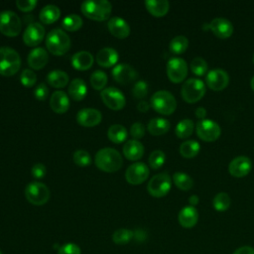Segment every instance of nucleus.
<instances>
[{
    "instance_id": "obj_1",
    "label": "nucleus",
    "mask_w": 254,
    "mask_h": 254,
    "mask_svg": "<svg viewBox=\"0 0 254 254\" xmlns=\"http://www.w3.org/2000/svg\"><path fill=\"white\" fill-rule=\"evenodd\" d=\"M95 166L102 172L114 173L123 166V159L121 154L113 148H102L94 157Z\"/></svg>"
},
{
    "instance_id": "obj_2",
    "label": "nucleus",
    "mask_w": 254,
    "mask_h": 254,
    "mask_svg": "<svg viewBox=\"0 0 254 254\" xmlns=\"http://www.w3.org/2000/svg\"><path fill=\"white\" fill-rule=\"evenodd\" d=\"M81 13L93 21H105L112 12V5L107 0H88L80 5Z\"/></svg>"
},
{
    "instance_id": "obj_3",
    "label": "nucleus",
    "mask_w": 254,
    "mask_h": 254,
    "mask_svg": "<svg viewBox=\"0 0 254 254\" xmlns=\"http://www.w3.org/2000/svg\"><path fill=\"white\" fill-rule=\"evenodd\" d=\"M70 39L62 29H54L46 37V47L54 56H64L70 49Z\"/></svg>"
},
{
    "instance_id": "obj_4",
    "label": "nucleus",
    "mask_w": 254,
    "mask_h": 254,
    "mask_svg": "<svg viewBox=\"0 0 254 254\" xmlns=\"http://www.w3.org/2000/svg\"><path fill=\"white\" fill-rule=\"evenodd\" d=\"M21 67V58L12 48H0V74L11 76L18 72Z\"/></svg>"
},
{
    "instance_id": "obj_5",
    "label": "nucleus",
    "mask_w": 254,
    "mask_h": 254,
    "mask_svg": "<svg viewBox=\"0 0 254 254\" xmlns=\"http://www.w3.org/2000/svg\"><path fill=\"white\" fill-rule=\"evenodd\" d=\"M151 106L160 114L171 115L177 108V101L171 92L159 90L152 95Z\"/></svg>"
},
{
    "instance_id": "obj_6",
    "label": "nucleus",
    "mask_w": 254,
    "mask_h": 254,
    "mask_svg": "<svg viewBox=\"0 0 254 254\" xmlns=\"http://www.w3.org/2000/svg\"><path fill=\"white\" fill-rule=\"evenodd\" d=\"M205 93V85L203 81L197 78L187 79L181 89L183 99L188 103H194L200 100Z\"/></svg>"
},
{
    "instance_id": "obj_7",
    "label": "nucleus",
    "mask_w": 254,
    "mask_h": 254,
    "mask_svg": "<svg viewBox=\"0 0 254 254\" xmlns=\"http://www.w3.org/2000/svg\"><path fill=\"white\" fill-rule=\"evenodd\" d=\"M51 192L49 188L40 182H31L25 189L27 200L34 205H43L48 202Z\"/></svg>"
},
{
    "instance_id": "obj_8",
    "label": "nucleus",
    "mask_w": 254,
    "mask_h": 254,
    "mask_svg": "<svg viewBox=\"0 0 254 254\" xmlns=\"http://www.w3.org/2000/svg\"><path fill=\"white\" fill-rule=\"evenodd\" d=\"M22 22L20 17L13 11L0 13V33L7 37H16L20 34Z\"/></svg>"
},
{
    "instance_id": "obj_9",
    "label": "nucleus",
    "mask_w": 254,
    "mask_h": 254,
    "mask_svg": "<svg viewBox=\"0 0 254 254\" xmlns=\"http://www.w3.org/2000/svg\"><path fill=\"white\" fill-rule=\"evenodd\" d=\"M172 181L167 173L155 175L147 185L148 192L154 197L165 196L171 190Z\"/></svg>"
},
{
    "instance_id": "obj_10",
    "label": "nucleus",
    "mask_w": 254,
    "mask_h": 254,
    "mask_svg": "<svg viewBox=\"0 0 254 254\" xmlns=\"http://www.w3.org/2000/svg\"><path fill=\"white\" fill-rule=\"evenodd\" d=\"M196 135L203 141L213 142L220 136L221 130L217 123L208 119L199 120L195 126Z\"/></svg>"
},
{
    "instance_id": "obj_11",
    "label": "nucleus",
    "mask_w": 254,
    "mask_h": 254,
    "mask_svg": "<svg viewBox=\"0 0 254 254\" xmlns=\"http://www.w3.org/2000/svg\"><path fill=\"white\" fill-rule=\"evenodd\" d=\"M103 103L111 110H121L126 104V98L122 91L116 87L104 88L100 93Z\"/></svg>"
},
{
    "instance_id": "obj_12",
    "label": "nucleus",
    "mask_w": 254,
    "mask_h": 254,
    "mask_svg": "<svg viewBox=\"0 0 254 254\" xmlns=\"http://www.w3.org/2000/svg\"><path fill=\"white\" fill-rule=\"evenodd\" d=\"M167 74L172 82H182L188 74V64L186 61L181 58L171 59L167 64Z\"/></svg>"
},
{
    "instance_id": "obj_13",
    "label": "nucleus",
    "mask_w": 254,
    "mask_h": 254,
    "mask_svg": "<svg viewBox=\"0 0 254 254\" xmlns=\"http://www.w3.org/2000/svg\"><path fill=\"white\" fill-rule=\"evenodd\" d=\"M202 30H210L217 38L227 39L233 33V26L227 19L214 18L210 23H204Z\"/></svg>"
},
{
    "instance_id": "obj_14",
    "label": "nucleus",
    "mask_w": 254,
    "mask_h": 254,
    "mask_svg": "<svg viewBox=\"0 0 254 254\" xmlns=\"http://www.w3.org/2000/svg\"><path fill=\"white\" fill-rule=\"evenodd\" d=\"M149 173L150 170L146 164L142 162H136L127 168L125 172V178L130 185H141L148 179Z\"/></svg>"
},
{
    "instance_id": "obj_15",
    "label": "nucleus",
    "mask_w": 254,
    "mask_h": 254,
    "mask_svg": "<svg viewBox=\"0 0 254 254\" xmlns=\"http://www.w3.org/2000/svg\"><path fill=\"white\" fill-rule=\"evenodd\" d=\"M111 73L114 80L120 84L131 83L138 77L136 69L128 64H116L113 67Z\"/></svg>"
},
{
    "instance_id": "obj_16",
    "label": "nucleus",
    "mask_w": 254,
    "mask_h": 254,
    "mask_svg": "<svg viewBox=\"0 0 254 254\" xmlns=\"http://www.w3.org/2000/svg\"><path fill=\"white\" fill-rule=\"evenodd\" d=\"M206 85L214 91H220L224 89L229 83L228 73L220 68L211 69L207 72L205 77Z\"/></svg>"
},
{
    "instance_id": "obj_17",
    "label": "nucleus",
    "mask_w": 254,
    "mask_h": 254,
    "mask_svg": "<svg viewBox=\"0 0 254 254\" xmlns=\"http://www.w3.org/2000/svg\"><path fill=\"white\" fill-rule=\"evenodd\" d=\"M45 37V28L40 23H31L23 33V41L28 47H36L41 44Z\"/></svg>"
},
{
    "instance_id": "obj_18",
    "label": "nucleus",
    "mask_w": 254,
    "mask_h": 254,
    "mask_svg": "<svg viewBox=\"0 0 254 254\" xmlns=\"http://www.w3.org/2000/svg\"><path fill=\"white\" fill-rule=\"evenodd\" d=\"M252 169V162L246 156L235 157L228 165V172L232 177L243 178L247 176Z\"/></svg>"
},
{
    "instance_id": "obj_19",
    "label": "nucleus",
    "mask_w": 254,
    "mask_h": 254,
    "mask_svg": "<svg viewBox=\"0 0 254 254\" xmlns=\"http://www.w3.org/2000/svg\"><path fill=\"white\" fill-rule=\"evenodd\" d=\"M102 120L100 111L94 108H82L76 114V121L83 127H94Z\"/></svg>"
},
{
    "instance_id": "obj_20",
    "label": "nucleus",
    "mask_w": 254,
    "mask_h": 254,
    "mask_svg": "<svg viewBox=\"0 0 254 254\" xmlns=\"http://www.w3.org/2000/svg\"><path fill=\"white\" fill-rule=\"evenodd\" d=\"M108 31L117 39H125L130 34V27L128 23L120 17H112L107 23Z\"/></svg>"
},
{
    "instance_id": "obj_21",
    "label": "nucleus",
    "mask_w": 254,
    "mask_h": 254,
    "mask_svg": "<svg viewBox=\"0 0 254 254\" xmlns=\"http://www.w3.org/2000/svg\"><path fill=\"white\" fill-rule=\"evenodd\" d=\"M50 107L55 113H65L69 108V98L67 94L62 90L53 92L50 98Z\"/></svg>"
},
{
    "instance_id": "obj_22",
    "label": "nucleus",
    "mask_w": 254,
    "mask_h": 254,
    "mask_svg": "<svg viewBox=\"0 0 254 254\" xmlns=\"http://www.w3.org/2000/svg\"><path fill=\"white\" fill-rule=\"evenodd\" d=\"M48 61L49 54L44 48H35L28 56V64L36 70L42 69L48 64Z\"/></svg>"
},
{
    "instance_id": "obj_23",
    "label": "nucleus",
    "mask_w": 254,
    "mask_h": 254,
    "mask_svg": "<svg viewBox=\"0 0 254 254\" xmlns=\"http://www.w3.org/2000/svg\"><path fill=\"white\" fill-rule=\"evenodd\" d=\"M123 155L129 161H138L144 155V146L138 140H129L123 145Z\"/></svg>"
},
{
    "instance_id": "obj_24",
    "label": "nucleus",
    "mask_w": 254,
    "mask_h": 254,
    "mask_svg": "<svg viewBox=\"0 0 254 254\" xmlns=\"http://www.w3.org/2000/svg\"><path fill=\"white\" fill-rule=\"evenodd\" d=\"M118 53L112 48H103L96 54V63L102 67H111L118 62Z\"/></svg>"
},
{
    "instance_id": "obj_25",
    "label": "nucleus",
    "mask_w": 254,
    "mask_h": 254,
    "mask_svg": "<svg viewBox=\"0 0 254 254\" xmlns=\"http://www.w3.org/2000/svg\"><path fill=\"white\" fill-rule=\"evenodd\" d=\"M180 224L185 228L193 227L198 220V212L194 206L188 205L181 209L178 216Z\"/></svg>"
},
{
    "instance_id": "obj_26",
    "label": "nucleus",
    "mask_w": 254,
    "mask_h": 254,
    "mask_svg": "<svg viewBox=\"0 0 254 254\" xmlns=\"http://www.w3.org/2000/svg\"><path fill=\"white\" fill-rule=\"evenodd\" d=\"M93 56L86 51H80L75 53L71 58V64L73 68L77 70H87L93 64Z\"/></svg>"
},
{
    "instance_id": "obj_27",
    "label": "nucleus",
    "mask_w": 254,
    "mask_h": 254,
    "mask_svg": "<svg viewBox=\"0 0 254 254\" xmlns=\"http://www.w3.org/2000/svg\"><path fill=\"white\" fill-rule=\"evenodd\" d=\"M147 11L154 17H164L170 8V4L167 0H147L145 1Z\"/></svg>"
},
{
    "instance_id": "obj_28",
    "label": "nucleus",
    "mask_w": 254,
    "mask_h": 254,
    "mask_svg": "<svg viewBox=\"0 0 254 254\" xmlns=\"http://www.w3.org/2000/svg\"><path fill=\"white\" fill-rule=\"evenodd\" d=\"M67 92L71 99L75 101H80L85 97L87 93V87L85 82L81 78H74L70 81Z\"/></svg>"
},
{
    "instance_id": "obj_29",
    "label": "nucleus",
    "mask_w": 254,
    "mask_h": 254,
    "mask_svg": "<svg viewBox=\"0 0 254 254\" xmlns=\"http://www.w3.org/2000/svg\"><path fill=\"white\" fill-rule=\"evenodd\" d=\"M170 127H171L170 121L161 117H156L151 119L147 125V129L149 133L153 136L164 135L169 131Z\"/></svg>"
},
{
    "instance_id": "obj_30",
    "label": "nucleus",
    "mask_w": 254,
    "mask_h": 254,
    "mask_svg": "<svg viewBox=\"0 0 254 254\" xmlns=\"http://www.w3.org/2000/svg\"><path fill=\"white\" fill-rule=\"evenodd\" d=\"M60 16H61L60 8L58 6L52 5V4H49V5H46L45 7H43L39 14L40 21L46 25H51V24L57 22L60 19Z\"/></svg>"
},
{
    "instance_id": "obj_31",
    "label": "nucleus",
    "mask_w": 254,
    "mask_h": 254,
    "mask_svg": "<svg viewBox=\"0 0 254 254\" xmlns=\"http://www.w3.org/2000/svg\"><path fill=\"white\" fill-rule=\"evenodd\" d=\"M68 80H69V78H68L67 73L63 70H60V69L52 70L47 75V81L49 82L50 85H52L55 88L65 87L68 83Z\"/></svg>"
},
{
    "instance_id": "obj_32",
    "label": "nucleus",
    "mask_w": 254,
    "mask_h": 254,
    "mask_svg": "<svg viewBox=\"0 0 254 254\" xmlns=\"http://www.w3.org/2000/svg\"><path fill=\"white\" fill-rule=\"evenodd\" d=\"M107 137L114 144H121L127 138V130L123 125L113 124L107 130Z\"/></svg>"
},
{
    "instance_id": "obj_33",
    "label": "nucleus",
    "mask_w": 254,
    "mask_h": 254,
    "mask_svg": "<svg viewBox=\"0 0 254 254\" xmlns=\"http://www.w3.org/2000/svg\"><path fill=\"white\" fill-rule=\"evenodd\" d=\"M199 149L200 146L195 140H188L180 146V154L186 159H190L198 154Z\"/></svg>"
},
{
    "instance_id": "obj_34",
    "label": "nucleus",
    "mask_w": 254,
    "mask_h": 254,
    "mask_svg": "<svg viewBox=\"0 0 254 254\" xmlns=\"http://www.w3.org/2000/svg\"><path fill=\"white\" fill-rule=\"evenodd\" d=\"M82 24L83 22L81 17L76 14H70L64 18V20L62 21L63 28L68 32H75L79 30L82 27Z\"/></svg>"
},
{
    "instance_id": "obj_35",
    "label": "nucleus",
    "mask_w": 254,
    "mask_h": 254,
    "mask_svg": "<svg viewBox=\"0 0 254 254\" xmlns=\"http://www.w3.org/2000/svg\"><path fill=\"white\" fill-rule=\"evenodd\" d=\"M173 181L178 189L182 190H189L193 186V180L186 173L177 172L173 176Z\"/></svg>"
},
{
    "instance_id": "obj_36",
    "label": "nucleus",
    "mask_w": 254,
    "mask_h": 254,
    "mask_svg": "<svg viewBox=\"0 0 254 254\" xmlns=\"http://www.w3.org/2000/svg\"><path fill=\"white\" fill-rule=\"evenodd\" d=\"M193 122L190 119H184L180 121L176 126V135L181 139H186L192 134L193 131Z\"/></svg>"
},
{
    "instance_id": "obj_37",
    "label": "nucleus",
    "mask_w": 254,
    "mask_h": 254,
    "mask_svg": "<svg viewBox=\"0 0 254 254\" xmlns=\"http://www.w3.org/2000/svg\"><path fill=\"white\" fill-rule=\"evenodd\" d=\"M108 81L107 74L103 70H95L90 75V84L95 90H103Z\"/></svg>"
},
{
    "instance_id": "obj_38",
    "label": "nucleus",
    "mask_w": 254,
    "mask_h": 254,
    "mask_svg": "<svg viewBox=\"0 0 254 254\" xmlns=\"http://www.w3.org/2000/svg\"><path fill=\"white\" fill-rule=\"evenodd\" d=\"M189 40L185 36H177L170 42V51L175 55H181L187 51Z\"/></svg>"
},
{
    "instance_id": "obj_39",
    "label": "nucleus",
    "mask_w": 254,
    "mask_h": 254,
    "mask_svg": "<svg viewBox=\"0 0 254 254\" xmlns=\"http://www.w3.org/2000/svg\"><path fill=\"white\" fill-rule=\"evenodd\" d=\"M230 196L226 192H219L212 199V206L217 211L227 210L230 206Z\"/></svg>"
},
{
    "instance_id": "obj_40",
    "label": "nucleus",
    "mask_w": 254,
    "mask_h": 254,
    "mask_svg": "<svg viewBox=\"0 0 254 254\" xmlns=\"http://www.w3.org/2000/svg\"><path fill=\"white\" fill-rule=\"evenodd\" d=\"M133 231L126 229V228H120L117 229L113 234H112V240L115 244L123 245L127 244L132 238H133Z\"/></svg>"
},
{
    "instance_id": "obj_41",
    "label": "nucleus",
    "mask_w": 254,
    "mask_h": 254,
    "mask_svg": "<svg viewBox=\"0 0 254 254\" xmlns=\"http://www.w3.org/2000/svg\"><path fill=\"white\" fill-rule=\"evenodd\" d=\"M165 160H166L165 153L161 150H155L150 154L148 162H149V166L153 170H158L164 165Z\"/></svg>"
},
{
    "instance_id": "obj_42",
    "label": "nucleus",
    "mask_w": 254,
    "mask_h": 254,
    "mask_svg": "<svg viewBox=\"0 0 254 254\" xmlns=\"http://www.w3.org/2000/svg\"><path fill=\"white\" fill-rule=\"evenodd\" d=\"M73 162L75 165H77L78 167H87L90 165L91 163V157L89 155L88 152H86L85 150H77L73 153L72 156Z\"/></svg>"
},
{
    "instance_id": "obj_43",
    "label": "nucleus",
    "mask_w": 254,
    "mask_h": 254,
    "mask_svg": "<svg viewBox=\"0 0 254 254\" xmlns=\"http://www.w3.org/2000/svg\"><path fill=\"white\" fill-rule=\"evenodd\" d=\"M190 69L195 75H204L207 71V64L202 58L196 57L190 63Z\"/></svg>"
},
{
    "instance_id": "obj_44",
    "label": "nucleus",
    "mask_w": 254,
    "mask_h": 254,
    "mask_svg": "<svg viewBox=\"0 0 254 254\" xmlns=\"http://www.w3.org/2000/svg\"><path fill=\"white\" fill-rule=\"evenodd\" d=\"M20 81L25 87H32L37 81V74L32 69H24L20 74Z\"/></svg>"
},
{
    "instance_id": "obj_45",
    "label": "nucleus",
    "mask_w": 254,
    "mask_h": 254,
    "mask_svg": "<svg viewBox=\"0 0 254 254\" xmlns=\"http://www.w3.org/2000/svg\"><path fill=\"white\" fill-rule=\"evenodd\" d=\"M132 93L134 95V97L142 99L144 97L147 96L148 94V84L147 82H145L144 80H139L137 81L133 88H132Z\"/></svg>"
},
{
    "instance_id": "obj_46",
    "label": "nucleus",
    "mask_w": 254,
    "mask_h": 254,
    "mask_svg": "<svg viewBox=\"0 0 254 254\" xmlns=\"http://www.w3.org/2000/svg\"><path fill=\"white\" fill-rule=\"evenodd\" d=\"M130 134L134 140H139L145 135V126L140 122H135L130 128Z\"/></svg>"
},
{
    "instance_id": "obj_47",
    "label": "nucleus",
    "mask_w": 254,
    "mask_h": 254,
    "mask_svg": "<svg viewBox=\"0 0 254 254\" xmlns=\"http://www.w3.org/2000/svg\"><path fill=\"white\" fill-rule=\"evenodd\" d=\"M58 254H81L80 248L74 243H66L58 249Z\"/></svg>"
},
{
    "instance_id": "obj_48",
    "label": "nucleus",
    "mask_w": 254,
    "mask_h": 254,
    "mask_svg": "<svg viewBox=\"0 0 254 254\" xmlns=\"http://www.w3.org/2000/svg\"><path fill=\"white\" fill-rule=\"evenodd\" d=\"M17 8L22 12H30L35 9L37 6L36 0H17L16 1Z\"/></svg>"
},
{
    "instance_id": "obj_49",
    "label": "nucleus",
    "mask_w": 254,
    "mask_h": 254,
    "mask_svg": "<svg viewBox=\"0 0 254 254\" xmlns=\"http://www.w3.org/2000/svg\"><path fill=\"white\" fill-rule=\"evenodd\" d=\"M34 95H35V97L38 100H41V101L46 100L48 95H49V88H48V86L44 82L38 84L37 87L34 90Z\"/></svg>"
},
{
    "instance_id": "obj_50",
    "label": "nucleus",
    "mask_w": 254,
    "mask_h": 254,
    "mask_svg": "<svg viewBox=\"0 0 254 254\" xmlns=\"http://www.w3.org/2000/svg\"><path fill=\"white\" fill-rule=\"evenodd\" d=\"M31 173H32V176H33L35 179H42V178H44V177L46 176L47 170H46V167H45L44 164L38 163V164H35V165L32 167Z\"/></svg>"
},
{
    "instance_id": "obj_51",
    "label": "nucleus",
    "mask_w": 254,
    "mask_h": 254,
    "mask_svg": "<svg viewBox=\"0 0 254 254\" xmlns=\"http://www.w3.org/2000/svg\"><path fill=\"white\" fill-rule=\"evenodd\" d=\"M233 254H254V248L248 245L245 246H241L239 248H237Z\"/></svg>"
},
{
    "instance_id": "obj_52",
    "label": "nucleus",
    "mask_w": 254,
    "mask_h": 254,
    "mask_svg": "<svg viewBox=\"0 0 254 254\" xmlns=\"http://www.w3.org/2000/svg\"><path fill=\"white\" fill-rule=\"evenodd\" d=\"M133 233H134L133 237L136 239V241L142 242V241H144L145 238H146V234H145V232H144L142 229H137V230L133 231Z\"/></svg>"
},
{
    "instance_id": "obj_53",
    "label": "nucleus",
    "mask_w": 254,
    "mask_h": 254,
    "mask_svg": "<svg viewBox=\"0 0 254 254\" xmlns=\"http://www.w3.org/2000/svg\"><path fill=\"white\" fill-rule=\"evenodd\" d=\"M149 108H150V104L147 101H145V100L140 101L138 103V105H137V109L140 112H147L149 110Z\"/></svg>"
},
{
    "instance_id": "obj_54",
    "label": "nucleus",
    "mask_w": 254,
    "mask_h": 254,
    "mask_svg": "<svg viewBox=\"0 0 254 254\" xmlns=\"http://www.w3.org/2000/svg\"><path fill=\"white\" fill-rule=\"evenodd\" d=\"M195 116H196L197 118H199L200 120L204 119L205 116H206V110H205L203 107H198V108H196V110H195Z\"/></svg>"
},
{
    "instance_id": "obj_55",
    "label": "nucleus",
    "mask_w": 254,
    "mask_h": 254,
    "mask_svg": "<svg viewBox=\"0 0 254 254\" xmlns=\"http://www.w3.org/2000/svg\"><path fill=\"white\" fill-rule=\"evenodd\" d=\"M198 201H199V198H198V196L195 195V194H192V195H190V196L189 197V202L190 203L191 206L196 205V204L198 203Z\"/></svg>"
},
{
    "instance_id": "obj_56",
    "label": "nucleus",
    "mask_w": 254,
    "mask_h": 254,
    "mask_svg": "<svg viewBox=\"0 0 254 254\" xmlns=\"http://www.w3.org/2000/svg\"><path fill=\"white\" fill-rule=\"evenodd\" d=\"M250 84H251V88H252V90L254 91V76L252 77V79H251V83H250Z\"/></svg>"
},
{
    "instance_id": "obj_57",
    "label": "nucleus",
    "mask_w": 254,
    "mask_h": 254,
    "mask_svg": "<svg viewBox=\"0 0 254 254\" xmlns=\"http://www.w3.org/2000/svg\"><path fill=\"white\" fill-rule=\"evenodd\" d=\"M253 63H254V55H253Z\"/></svg>"
},
{
    "instance_id": "obj_58",
    "label": "nucleus",
    "mask_w": 254,
    "mask_h": 254,
    "mask_svg": "<svg viewBox=\"0 0 254 254\" xmlns=\"http://www.w3.org/2000/svg\"><path fill=\"white\" fill-rule=\"evenodd\" d=\"M0 254H2V252H1V251H0Z\"/></svg>"
}]
</instances>
